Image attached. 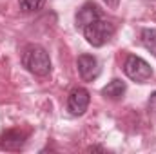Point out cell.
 Masks as SVG:
<instances>
[{"mask_svg": "<svg viewBox=\"0 0 156 154\" xmlns=\"http://www.w3.org/2000/svg\"><path fill=\"white\" fill-rule=\"evenodd\" d=\"M22 65L37 76H47L51 73L49 53L38 44H29L22 51Z\"/></svg>", "mask_w": 156, "mask_h": 154, "instance_id": "obj_1", "label": "cell"}, {"mask_svg": "<svg viewBox=\"0 0 156 154\" xmlns=\"http://www.w3.org/2000/svg\"><path fill=\"white\" fill-rule=\"evenodd\" d=\"M115 35V26L109 22V20H104V18H98L94 20L93 24H89L85 29H83V37L87 40V44H91L93 47H102L105 45L111 37Z\"/></svg>", "mask_w": 156, "mask_h": 154, "instance_id": "obj_2", "label": "cell"}, {"mask_svg": "<svg viewBox=\"0 0 156 154\" xmlns=\"http://www.w3.org/2000/svg\"><path fill=\"white\" fill-rule=\"evenodd\" d=\"M123 73L127 75V78H131L133 82H138V83H145L147 80L153 78V69L151 65L136 56V54H129L125 58V64H123Z\"/></svg>", "mask_w": 156, "mask_h": 154, "instance_id": "obj_3", "label": "cell"}, {"mask_svg": "<svg viewBox=\"0 0 156 154\" xmlns=\"http://www.w3.org/2000/svg\"><path fill=\"white\" fill-rule=\"evenodd\" d=\"M89 102H91V94L87 89L83 87H76L69 93V98H67V109L73 116H82L87 107H89Z\"/></svg>", "mask_w": 156, "mask_h": 154, "instance_id": "obj_4", "label": "cell"}, {"mask_svg": "<svg viewBox=\"0 0 156 154\" xmlns=\"http://www.w3.org/2000/svg\"><path fill=\"white\" fill-rule=\"evenodd\" d=\"M76 69L83 82H93L100 75V64L93 54H80L76 60Z\"/></svg>", "mask_w": 156, "mask_h": 154, "instance_id": "obj_5", "label": "cell"}, {"mask_svg": "<svg viewBox=\"0 0 156 154\" xmlns=\"http://www.w3.org/2000/svg\"><path fill=\"white\" fill-rule=\"evenodd\" d=\"M27 142V132L20 131V129H11L5 131L0 138V149L2 151H9V152H16L20 149H24Z\"/></svg>", "mask_w": 156, "mask_h": 154, "instance_id": "obj_6", "label": "cell"}, {"mask_svg": "<svg viewBox=\"0 0 156 154\" xmlns=\"http://www.w3.org/2000/svg\"><path fill=\"white\" fill-rule=\"evenodd\" d=\"M98 18H102L100 7H98L96 4H93V2H87V4H83V5L76 11L75 26H76V29H82V31H83L89 24H93V22L98 20Z\"/></svg>", "mask_w": 156, "mask_h": 154, "instance_id": "obj_7", "label": "cell"}, {"mask_svg": "<svg viewBox=\"0 0 156 154\" xmlns=\"http://www.w3.org/2000/svg\"><path fill=\"white\" fill-rule=\"evenodd\" d=\"M125 91H127L125 82H122V80H111V82L102 89V96H105V98H109V100H122L123 94H125Z\"/></svg>", "mask_w": 156, "mask_h": 154, "instance_id": "obj_8", "label": "cell"}, {"mask_svg": "<svg viewBox=\"0 0 156 154\" xmlns=\"http://www.w3.org/2000/svg\"><path fill=\"white\" fill-rule=\"evenodd\" d=\"M140 38H142L144 47H145V49H147L153 56H156V29H151V27L142 29Z\"/></svg>", "mask_w": 156, "mask_h": 154, "instance_id": "obj_9", "label": "cell"}, {"mask_svg": "<svg viewBox=\"0 0 156 154\" xmlns=\"http://www.w3.org/2000/svg\"><path fill=\"white\" fill-rule=\"evenodd\" d=\"M18 5L24 13H37L45 5V0H18Z\"/></svg>", "mask_w": 156, "mask_h": 154, "instance_id": "obj_10", "label": "cell"}, {"mask_svg": "<svg viewBox=\"0 0 156 154\" xmlns=\"http://www.w3.org/2000/svg\"><path fill=\"white\" fill-rule=\"evenodd\" d=\"M87 152H105V149L98 147V145H93V147H87Z\"/></svg>", "mask_w": 156, "mask_h": 154, "instance_id": "obj_11", "label": "cell"}, {"mask_svg": "<svg viewBox=\"0 0 156 154\" xmlns=\"http://www.w3.org/2000/svg\"><path fill=\"white\" fill-rule=\"evenodd\" d=\"M149 107H151L153 111H156V93H153L151 98H149Z\"/></svg>", "mask_w": 156, "mask_h": 154, "instance_id": "obj_12", "label": "cell"}, {"mask_svg": "<svg viewBox=\"0 0 156 154\" xmlns=\"http://www.w3.org/2000/svg\"><path fill=\"white\" fill-rule=\"evenodd\" d=\"M104 2H105L109 7H113V9H115V7H118V2H120V0H104Z\"/></svg>", "mask_w": 156, "mask_h": 154, "instance_id": "obj_13", "label": "cell"}, {"mask_svg": "<svg viewBox=\"0 0 156 154\" xmlns=\"http://www.w3.org/2000/svg\"><path fill=\"white\" fill-rule=\"evenodd\" d=\"M154 2H156V0H154Z\"/></svg>", "mask_w": 156, "mask_h": 154, "instance_id": "obj_14", "label": "cell"}]
</instances>
